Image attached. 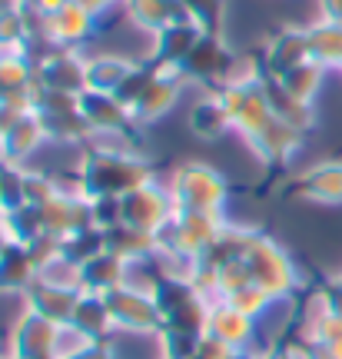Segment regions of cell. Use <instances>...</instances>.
<instances>
[{
    "instance_id": "obj_1",
    "label": "cell",
    "mask_w": 342,
    "mask_h": 359,
    "mask_svg": "<svg viewBox=\"0 0 342 359\" xmlns=\"http://www.w3.org/2000/svg\"><path fill=\"white\" fill-rule=\"evenodd\" d=\"M179 4H183V7H186L190 13H196L200 20H203V17H213V13H219V7H223V0H179Z\"/></svg>"
}]
</instances>
